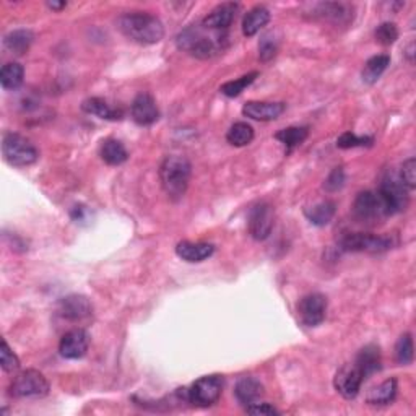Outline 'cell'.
<instances>
[{
  "label": "cell",
  "instance_id": "cb8c5ba5",
  "mask_svg": "<svg viewBox=\"0 0 416 416\" xmlns=\"http://www.w3.org/2000/svg\"><path fill=\"white\" fill-rule=\"evenodd\" d=\"M335 212H337L335 202L324 201L304 210V215H306L309 223H313L314 226H325L330 223L332 218H334Z\"/></svg>",
  "mask_w": 416,
  "mask_h": 416
},
{
  "label": "cell",
  "instance_id": "83f0119b",
  "mask_svg": "<svg viewBox=\"0 0 416 416\" xmlns=\"http://www.w3.org/2000/svg\"><path fill=\"white\" fill-rule=\"evenodd\" d=\"M23 79H25L23 65L16 62L5 64L2 70H0V83H2L4 90H9V91L18 90L21 83H23Z\"/></svg>",
  "mask_w": 416,
  "mask_h": 416
},
{
  "label": "cell",
  "instance_id": "836d02e7",
  "mask_svg": "<svg viewBox=\"0 0 416 416\" xmlns=\"http://www.w3.org/2000/svg\"><path fill=\"white\" fill-rule=\"evenodd\" d=\"M376 41L381 44V46H392L393 43L398 40V30L395 23H390V21H386L376 28L374 31Z\"/></svg>",
  "mask_w": 416,
  "mask_h": 416
},
{
  "label": "cell",
  "instance_id": "4fadbf2b",
  "mask_svg": "<svg viewBox=\"0 0 416 416\" xmlns=\"http://www.w3.org/2000/svg\"><path fill=\"white\" fill-rule=\"evenodd\" d=\"M57 313L60 317L67 319L70 322H80L93 314V306L86 296L70 295L60 299Z\"/></svg>",
  "mask_w": 416,
  "mask_h": 416
},
{
  "label": "cell",
  "instance_id": "e0dca14e",
  "mask_svg": "<svg viewBox=\"0 0 416 416\" xmlns=\"http://www.w3.org/2000/svg\"><path fill=\"white\" fill-rule=\"evenodd\" d=\"M285 103H270V101H247L242 106V114L254 120H275L285 113Z\"/></svg>",
  "mask_w": 416,
  "mask_h": 416
},
{
  "label": "cell",
  "instance_id": "8fae6325",
  "mask_svg": "<svg viewBox=\"0 0 416 416\" xmlns=\"http://www.w3.org/2000/svg\"><path fill=\"white\" fill-rule=\"evenodd\" d=\"M363 382H364V377L361 374V371L358 369V366L354 363L342 366L334 377V386L337 392L340 393L343 398H347V400H353V398H356L359 390H361Z\"/></svg>",
  "mask_w": 416,
  "mask_h": 416
},
{
  "label": "cell",
  "instance_id": "4316f807",
  "mask_svg": "<svg viewBox=\"0 0 416 416\" xmlns=\"http://www.w3.org/2000/svg\"><path fill=\"white\" fill-rule=\"evenodd\" d=\"M389 65H390V57L387 54H379V55H374V57H371L368 62L364 64L363 74H361L363 81L368 83V85H374Z\"/></svg>",
  "mask_w": 416,
  "mask_h": 416
},
{
  "label": "cell",
  "instance_id": "9c48e42d",
  "mask_svg": "<svg viewBox=\"0 0 416 416\" xmlns=\"http://www.w3.org/2000/svg\"><path fill=\"white\" fill-rule=\"evenodd\" d=\"M353 213L354 218L361 221V223H376V221L382 220L384 216H389L379 193L371 191L358 193L353 203Z\"/></svg>",
  "mask_w": 416,
  "mask_h": 416
},
{
  "label": "cell",
  "instance_id": "7a4b0ae2",
  "mask_svg": "<svg viewBox=\"0 0 416 416\" xmlns=\"http://www.w3.org/2000/svg\"><path fill=\"white\" fill-rule=\"evenodd\" d=\"M119 31L130 41L138 44H157L163 40L164 26L162 20L152 13L130 12L119 16Z\"/></svg>",
  "mask_w": 416,
  "mask_h": 416
},
{
  "label": "cell",
  "instance_id": "484cf974",
  "mask_svg": "<svg viewBox=\"0 0 416 416\" xmlns=\"http://www.w3.org/2000/svg\"><path fill=\"white\" fill-rule=\"evenodd\" d=\"M35 41V35L30 30H15L4 38L5 49L15 55H23Z\"/></svg>",
  "mask_w": 416,
  "mask_h": 416
},
{
  "label": "cell",
  "instance_id": "52a82bcc",
  "mask_svg": "<svg viewBox=\"0 0 416 416\" xmlns=\"http://www.w3.org/2000/svg\"><path fill=\"white\" fill-rule=\"evenodd\" d=\"M223 386V377L218 374L201 377L193 382L191 389H187V400L197 407H210L220 400Z\"/></svg>",
  "mask_w": 416,
  "mask_h": 416
},
{
  "label": "cell",
  "instance_id": "ffe728a7",
  "mask_svg": "<svg viewBox=\"0 0 416 416\" xmlns=\"http://www.w3.org/2000/svg\"><path fill=\"white\" fill-rule=\"evenodd\" d=\"M235 395L237 402L242 405H252L264 395V386L260 384L259 379L255 377H241L236 382L235 387Z\"/></svg>",
  "mask_w": 416,
  "mask_h": 416
},
{
  "label": "cell",
  "instance_id": "d6986e66",
  "mask_svg": "<svg viewBox=\"0 0 416 416\" xmlns=\"http://www.w3.org/2000/svg\"><path fill=\"white\" fill-rule=\"evenodd\" d=\"M354 364L358 366V369L361 371L364 381L376 373H379L382 368V359H381V349L374 343L366 345L363 349H359L354 359Z\"/></svg>",
  "mask_w": 416,
  "mask_h": 416
},
{
  "label": "cell",
  "instance_id": "1f68e13d",
  "mask_svg": "<svg viewBox=\"0 0 416 416\" xmlns=\"http://www.w3.org/2000/svg\"><path fill=\"white\" fill-rule=\"evenodd\" d=\"M257 77H259V72H251V74L242 75L241 79L223 83V85H221V88H220V91L228 98H236V96H240V94L246 90L249 85H252L254 80L257 79Z\"/></svg>",
  "mask_w": 416,
  "mask_h": 416
},
{
  "label": "cell",
  "instance_id": "d590c367",
  "mask_svg": "<svg viewBox=\"0 0 416 416\" xmlns=\"http://www.w3.org/2000/svg\"><path fill=\"white\" fill-rule=\"evenodd\" d=\"M373 138L371 137H358L353 132H345L338 137L337 140V147L343 148V150H349V148H356V147H369L373 145Z\"/></svg>",
  "mask_w": 416,
  "mask_h": 416
},
{
  "label": "cell",
  "instance_id": "8d00e7d4",
  "mask_svg": "<svg viewBox=\"0 0 416 416\" xmlns=\"http://www.w3.org/2000/svg\"><path fill=\"white\" fill-rule=\"evenodd\" d=\"M0 364L5 373H15L20 368V359L16 354L10 349L9 343L2 340V347H0Z\"/></svg>",
  "mask_w": 416,
  "mask_h": 416
},
{
  "label": "cell",
  "instance_id": "3957f363",
  "mask_svg": "<svg viewBox=\"0 0 416 416\" xmlns=\"http://www.w3.org/2000/svg\"><path fill=\"white\" fill-rule=\"evenodd\" d=\"M192 166L189 159L179 154H169L163 159L159 166V181H162L163 191L168 193L169 198L179 201L184 197V193L191 181Z\"/></svg>",
  "mask_w": 416,
  "mask_h": 416
},
{
  "label": "cell",
  "instance_id": "277c9868",
  "mask_svg": "<svg viewBox=\"0 0 416 416\" xmlns=\"http://www.w3.org/2000/svg\"><path fill=\"white\" fill-rule=\"evenodd\" d=\"M2 154L4 159L9 164L16 168H25V166L35 164L40 159V152L26 137L7 132L2 137Z\"/></svg>",
  "mask_w": 416,
  "mask_h": 416
},
{
  "label": "cell",
  "instance_id": "d4e9b609",
  "mask_svg": "<svg viewBox=\"0 0 416 416\" xmlns=\"http://www.w3.org/2000/svg\"><path fill=\"white\" fill-rule=\"evenodd\" d=\"M397 390H398V384L397 379H387L379 384L374 389H371L368 397H366V402L369 405H389L397 397Z\"/></svg>",
  "mask_w": 416,
  "mask_h": 416
},
{
  "label": "cell",
  "instance_id": "f1b7e54d",
  "mask_svg": "<svg viewBox=\"0 0 416 416\" xmlns=\"http://www.w3.org/2000/svg\"><path fill=\"white\" fill-rule=\"evenodd\" d=\"M308 135H309L308 127H288V129L276 132L275 138L279 142H281L283 145L286 147V152L290 153L291 150H295L296 147L303 145L304 140L308 138Z\"/></svg>",
  "mask_w": 416,
  "mask_h": 416
},
{
  "label": "cell",
  "instance_id": "ba28073f",
  "mask_svg": "<svg viewBox=\"0 0 416 416\" xmlns=\"http://www.w3.org/2000/svg\"><path fill=\"white\" fill-rule=\"evenodd\" d=\"M340 246L347 252L381 254L392 247V240L387 236L368 235V232H352L340 241Z\"/></svg>",
  "mask_w": 416,
  "mask_h": 416
},
{
  "label": "cell",
  "instance_id": "ac0fdd59",
  "mask_svg": "<svg viewBox=\"0 0 416 416\" xmlns=\"http://www.w3.org/2000/svg\"><path fill=\"white\" fill-rule=\"evenodd\" d=\"M215 252V246L210 242H192V241H182L176 246V254L179 255L182 260L191 264L203 262L208 257H212Z\"/></svg>",
  "mask_w": 416,
  "mask_h": 416
},
{
  "label": "cell",
  "instance_id": "f35d334b",
  "mask_svg": "<svg viewBox=\"0 0 416 416\" xmlns=\"http://www.w3.org/2000/svg\"><path fill=\"white\" fill-rule=\"evenodd\" d=\"M347 182V176L343 168H334L332 173L327 176V179L324 182V189L327 192H338L340 189L345 186Z\"/></svg>",
  "mask_w": 416,
  "mask_h": 416
},
{
  "label": "cell",
  "instance_id": "9a60e30c",
  "mask_svg": "<svg viewBox=\"0 0 416 416\" xmlns=\"http://www.w3.org/2000/svg\"><path fill=\"white\" fill-rule=\"evenodd\" d=\"M132 119H134L138 125H152L159 119V109L157 106V101L152 94L140 93L137 94L130 106Z\"/></svg>",
  "mask_w": 416,
  "mask_h": 416
},
{
  "label": "cell",
  "instance_id": "603a6c76",
  "mask_svg": "<svg viewBox=\"0 0 416 416\" xmlns=\"http://www.w3.org/2000/svg\"><path fill=\"white\" fill-rule=\"evenodd\" d=\"M99 157L109 166H119L127 162L129 158V152H127L124 143L119 142L118 138H108L101 143L99 148Z\"/></svg>",
  "mask_w": 416,
  "mask_h": 416
},
{
  "label": "cell",
  "instance_id": "f546056e",
  "mask_svg": "<svg viewBox=\"0 0 416 416\" xmlns=\"http://www.w3.org/2000/svg\"><path fill=\"white\" fill-rule=\"evenodd\" d=\"M226 140L231 143L232 147H246L254 140V129L247 122H236L230 127L228 134H226Z\"/></svg>",
  "mask_w": 416,
  "mask_h": 416
},
{
  "label": "cell",
  "instance_id": "44dd1931",
  "mask_svg": "<svg viewBox=\"0 0 416 416\" xmlns=\"http://www.w3.org/2000/svg\"><path fill=\"white\" fill-rule=\"evenodd\" d=\"M269 21H270V10L267 7H264V5H257V7L251 9L242 20L244 36L247 38L255 36L264 26L269 25Z\"/></svg>",
  "mask_w": 416,
  "mask_h": 416
},
{
  "label": "cell",
  "instance_id": "d6a6232c",
  "mask_svg": "<svg viewBox=\"0 0 416 416\" xmlns=\"http://www.w3.org/2000/svg\"><path fill=\"white\" fill-rule=\"evenodd\" d=\"M415 349H413V338L412 334H403L398 338L395 345V361L400 366H408L413 363L415 358Z\"/></svg>",
  "mask_w": 416,
  "mask_h": 416
},
{
  "label": "cell",
  "instance_id": "7bdbcfd3",
  "mask_svg": "<svg viewBox=\"0 0 416 416\" xmlns=\"http://www.w3.org/2000/svg\"><path fill=\"white\" fill-rule=\"evenodd\" d=\"M408 57H410V60H413V44H410V49H408Z\"/></svg>",
  "mask_w": 416,
  "mask_h": 416
},
{
  "label": "cell",
  "instance_id": "5b68a950",
  "mask_svg": "<svg viewBox=\"0 0 416 416\" xmlns=\"http://www.w3.org/2000/svg\"><path fill=\"white\" fill-rule=\"evenodd\" d=\"M377 193H379L381 201L384 203L387 215L400 213L408 207V189L403 184L400 177L393 173H387L382 177Z\"/></svg>",
  "mask_w": 416,
  "mask_h": 416
},
{
  "label": "cell",
  "instance_id": "4dcf8cb0",
  "mask_svg": "<svg viewBox=\"0 0 416 416\" xmlns=\"http://www.w3.org/2000/svg\"><path fill=\"white\" fill-rule=\"evenodd\" d=\"M353 9L347 4H320L319 13L335 23H348L353 18Z\"/></svg>",
  "mask_w": 416,
  "mask_h": 416
},
{
  "label": "cell",
  "instance_id": "7402d4cb",
  "mask_svg": "<svg viewBox=\"0 0 416 416\" xmlns=\"http://www.w3.org/2000/svg\"><path fill=\"white\" fill-rule=\"evenodd\" d=\"M81 109L86 114L98 116L99 119L106 120H120L122 119V111L119 108L111 106V104L103 98H88L81 103Z\"/></svg>",
  "mask_w": 416,
  "mask_h": 416
},
{
  "label": "cell",
  "instance_id": "8992f818",
  "mask_svg": "<svg viewBox=\"0 0 416 416\" xmlns=\"http://www.w3.org/2000/svg\"><path fill=\"white\" fill-rule=\"evenodd\" d=\"M49 393V382L43 373L26 369L10 384V395L16 398H41Z\"/></svg>",
  "mask_w": 416,
  "mask_h": 416
},
{
  "label": "cell",
  "instance_id": "2e32d148",
  "mask_svg": "<svg viewBox=\"0 0 416 416\" xmlns=\"http://www.w3.org/2000/svg\"><path fill=\"white\" fill-rule=\"evenodd\" d=\"M237 12H240V4L235 2H225L215 7L205 18L202 20V25L205 28L216 31H226L235 21Z\"/></svg>",
  "mask_w": 416,
  "mask_h": 416
},
{
  "label": "cell",
  "instance_id": "30bf717a",
  "mask_svg": "<svg viewBox=\"0 0 416 416\" xmlns=\"http://www.w3.org/2000/svg\"><path fill=\"white\" fill-rule=\"evenodd\" d=\"M274 207L267 202H259L249 212V232L255 241H265L274 230Z\"/></svg>",
  "mask_w": 416,
  "mask_h": 416
},
{
  "label": "cell",
  "instance_id": "e575fe53",
  "mask_svg": "<svg viewBox=\"0 0 416 416\" xmlns=\"http://www.w3.org/2000/svg\"><path fill=\"white\" fill-rule=\"evenodd\" d=\"M279 52V41L271 33H265L262 40L259 41V57L262 62H270Z\"/></svg>",
  "mask_w": 416,
  "mask_h": 416
},
{
  "label": "cell",
  "instance_id": "6da1fadb",
  "mask_svg": "<svg viewBox=\"0 0 416 416\" xmlns=\"http://www.w3.org/2000/svg\"><path fill=\"white\" fill-rule=\"evenodd\" d=\"M210 30V28H208ZM207 28L203 25L189 26L177 36V47L186 51L197 59H212L221 54L228 44V35L225 31L210 30L207 35Z\"/></svg>",
  "mask_w": 416,
  "mask_h": 416
},
{
  "label": "cell",
  "instance_id": "74e56055",
  "mask_svg": "<svg viewBox=\"0 0 416 416\" xmlns=\"http://www.w3.org/2000/svg\"><path fill=\"white\" fill-rule=\"evenodd\" d=\"M402 182L407 186L408 191H413L416 189V159L415 158H408L407 162L402 164L400 169V176Z\"/></svg>",
  "mask_w": 416,
  "mask_h": 416
},
{
  "label": "cell",
  "instance_id": "b9f144b4",
  "mask_svg": "<svg viewBox=\"0 0 416 416\" xmlns=\"http://www.w3.org/2000/svg\"><path fill=\"white\" fill-rule=\"evenodd\" d=\"M65 5H67L65 2H49L47 7L52 9V10H60V9H64Z\"/></svg>",
  "mask_w": 416,
  "mask_h": 416
},
{
  "label": "cell",
  "instance_id": "5bb4252c",
  "mask_svg": "<svg viewBox=\"0 0 416 416\" xmlns=\"http://www.w3.org/2000/svg\"><path fill=\"white\" fill-rule=\"evenodd\" d=\"M90 347V334L83 329L67 332L59 343V352L65 359H80L86 354Z\"/></svg>",
  "mask_w": 416,
  "mask_h": 416
},
{
  "label": "cell",
  "instance_id": "60d3db41",
  "mask_svg": "<svg viewBox=\"0 0 416 416\" xmlns=\"http://www.w3.org/2000/svg\"><path fill=\"white\" fill-rule=\"evenodd\" d=\"M85 213H88V212H86V208H85V207H81V205H80V207H75L74 210H72V213H70V215H72V220H74V221H77V223H79V221H83V220H85Z\"/></svg>",
  "mask_w": 416,
  "mask_h": 416
},
{
  "label": "cell",
  "instance_id": "7c38bea8",
  "mask_svg": "<svg viewBox=\"0 0 416 416\" xmlns=\"http://www.w3.org/2000/svg\"><path fill=\"white\" fill-rule=\"evenodd\" d=\"M327 314V298L320 293H310L298 304V315L308 327H317L324 322Z\"/></svg>",
  "mask_w": 416,
  "mask_h": 416
},
{
  "label": "cell",
  "instance_id": "ab89813d",
  "mask_svg": "<svg viewBox=\"0 0 416 416\" xmlns=\"http://www.w3.org/2000/svg\"><path fill=\"white\" fill-rule=\"evenodd\" d=\"M246 412L249 415H255V416H275V415H280L279 410L275 407H271L270 403H252V405H247L246 407Z\"/></svg>",
  "mask_w": 416,
  "mask_h": 416
}]
</instances>
